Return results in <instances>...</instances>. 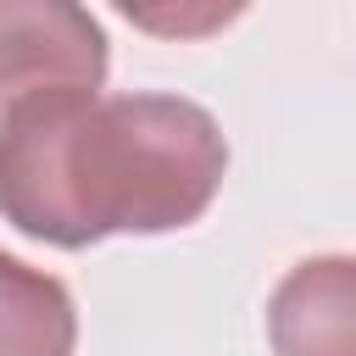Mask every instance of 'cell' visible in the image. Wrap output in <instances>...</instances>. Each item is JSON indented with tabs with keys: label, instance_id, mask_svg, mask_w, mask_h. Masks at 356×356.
Instances as JSON below:
<instances>
[{
	"label": "cell",
	"instance_id": "cell-1",
	"mask_svg": "<svg viewBox=\"0 0 356 356\" xmlns=\"http://www.w3.org/2000/svg\"><path fill=\"white\" fill-rule=\"evenodd\" d=\"M222 172L228 139L184 95H67L0 111V217L56 250L189 228Z\"/></svg>",
	"mask_w": 356,
	"mask_h": 356
},
{
	"label": "cell",
	"instance_id": "cell-2",
	"mask_svg": "<svg viewBox=\"0 0 356 356\" xmlns=\"http://www.w3.org/2000/svg\"><path fill=\"white\" fill-rule=\"evenodd\" d=\"M111 67L106 28L72 0H0V111L100 95Z\"/></svg>",
	"mask_w": 356,
	"mask_h": 356
},
{
	"label": "cell",
	"instance_id": "cell-3",
	"mask_svg": "<svg viewBox=\"0 0 356 356\" xmlns=\"http://www.w3.org/2000/svg\"><path fill=\"white\" fill-rule=\"evenodd\" d=\"M273 356H356V256H306L267 295Z\"/></svg>",
	"mask_w": 356,
	"mask_h": 356
},
{
	"label": "cell",
	"instance_id": "cell-4",
	"mask_svg": "<svg viewBox=\"0 0 356 356\" xmlns=\"http://www.w3.org/2000/svg\"><path fill=\"white\" fill-rule=\"evenodd\" d=\"M78 306L67 284L0 250V356H72Z\"/></svg>",
	"mask_w": 356,
	"mask_h": 356
}]
</instances>
